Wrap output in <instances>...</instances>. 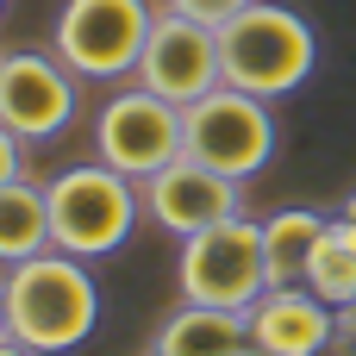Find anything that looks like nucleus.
Here are the masks:
<instances>
[{
    "label": "nucleus",
    "mask_w": 356,
    "mask_h": 356,
    "mask_svg": "<svg viewBox=\"0 0 356 356\" xmlns=\"http://www.w3.org/2000/svg\"><path fill=\"white\" fill-rule=\"evenodd\" d=\"M6 338H19L31 356L81 350L100 325V288L81 257L38 250L6 269Z\"/></svg>",
    "instance_id": "obj_1"
},
{
    "label": "nucleus",
    "mask_w": 356,
    "mask_h": 356,
    "mask_svg": "<svg viewBox=\"0 0 356 356\" xmlns=\"http://www.w3.org/2000/svg\"><path fill=\"white\" fill-rule=\"evenodd\" d=\"M44 194H50V250H69L81 263L113 257L138 232V213H144V188L131 175L106 169L100 156L69 163L63 175L44 181Z\"/></svg>",
    "instance_id": "obj_2"
},
{
    "label": "nucleus",
    "mask_w": 356,
    "mask_h": 356,
    "mask_svg": "<svg viewBox=\"0 0 356 356\" xmlns=\"http://www.w3.org/2000/svg\"><path fill=\"white\" fill-rule=\"evenodd\" d=\"M219 50H225V81L257 100L294 94L319 63L313 25L282 0H250L232 25H219Z\"/></svg>",
    "instance_id": "obj_3"
},
{
    "label": "nucleus",
    "mask_w": 356,
    "mask_h": 356,
    "mask_svg": "<svg viewBox=\"0 0 356 356\" xmlns=\"http://www.w3.org/2000/svg\"><path fill=\"white\" fill-rule=\"evenodd\" d=\"M181 300L194 307H225V313H250L269 294V257H263V219H225L207 225L194 238H181V263H175Z\"/></svg>",
    "instance_id": "obj_4"
},
{
    "label": "nucleus",
    "mask_w": 356,
    "mask_h": 356,
    "mask_svg": "<svg viewBox=\"0 0 356 356\" xmlns=\"http://www.w3.org/2000/svg\"><path fill=\"white\" fill-rule=\"evenodd\" d=\"M156 6L150 0H69L56 13L50 50L81 75V81H131L150 44Z\"/></svg>",
    "instance_id": "obj_5"
},
{
    "label": "nucleus",
    "mask_w": 356,
    "mask_h": 356,
    "mask_svg": "<svg viewBox=\"0 0 356 356\" xmlns=\"http://www.w3.org/2000/svg\"><path fill=\"white\" fill-rule=\"evenodd\" d=\"M94 156L144 188L156 169H169L175 156H188L181 106L163 100V94H150L144 81L119 88V94L100 100V113H94Z\"/></svg>",
    "instance_id": "obj_6"
},
{
    "label": "nucleus",
    "mask_w": 356,
    "mask_h": 356,
    "mask_svg": "<svg viewBox=\"0 0 356 356\" xmlns=\"http://www.w3.org/2000/svg\"><path fill=\"white\" fill-rule=\"evenodd\" d=\"M181 125H188V156L232 175V181H250L269 169L275 156V113L269 100L219 81L213 94H200L194 106H181Z\"/></svg>",
    "instance_id": "obj_7"
},
{
    "label": "nucleus",
    "mask_w": 356,
    "mask_h": 356,
    "mask_svg": "<svg viewBox=\"0 0 356 356\" xmlns=\"http://www.w3.org/2000/svg\"><path fill=\"white\" fill-rule=\"evenodd\" d=\"M75 69L56 50H13L0 56V125L19 144H50L75 125Z\"/></svg>",
    "instance_id": "obj_8"
},
{
    "label": "nucleus",
    "mask_w": 356,
    "mask_h": 356,
    "mask_svg": "<svg viewBox=\"0 0 356 356\" xmlns=\"http://www.w3.org/2000/svg\"><path fill=\"white\" fill-rule=\"evenodd\" d=\"M131 81H144L150 94H163V100H175V106H194L200 94H213L219 81H225V50H219V25H200V19H188V13H156V25H150V44H144V63H138V75Z\"/></svg>",
    "instance_id": "obj_9"
},
{
    "label": "nucleus",
    "mask_w": 356,
    "mask_h": 356,
    "mask_svg": "<svg viewBox=\"0 0 356 356\" xmlns=\"http://www.w3.org/2000/svg\"><path fill=\"white\" fill-rule=\"evenodd\" d=\"M144 213L169 232V238H194L207 225H225L244 213V181L194 163V156H175L169 169H156L144 181Z\"/></svg>",
    "instance_id": "obj_10"
},
{
    "label": "nucleus",
    "mask_w": 356,
    "mask_h": 356,
    "mask_svg": "<svg viewBox=\"0 0 356 356\" xmlns=\"http://www.w3.org/2000/svg\"><path fill=\"white\" fill-rule=\"evenodd\" d=\"M332 332H338V307H325L307 282L269 288L250 307V350L257 356H313L332 344Z\"/></svg>",
    "instance_id": "obj_11"
},
{
    "label": "nucleus",
    "mask_w": 356,
    "mask_h": 356,
    "mask_svg": "<svg viewBox=\"0 0 356 356\" xmlns=\"http://www.w3.org/2000/svg\"><path fill=\"white\" fill-rule=\"evenodd\" d=\"M244 350H250V313L194 307V300H181L150 338V356H244Z\"/></svg>",
    "instance_id": "obj_12"
},
{
    "label": "nucleus",
    "mask_w": 356,
    "mask_h": 356,
    "mask_svg": "<svg viewBox=\"0 0 356 356\" xmlns=\"http://www.w3.org/2000/svg\"><path fill=\"white\" fill-rule=\"evenodd\" d=\"M325 213H307V207H282L263 219V257H269V288H294L307 282V263L325 238Z\"/></svg>",
    "instance_id": "obj_13"
},
{
    "label": "nucleus",
    "mask_w": 356,
    "mask_h": 356,
    "mask_svg": "<svg viewBox=\"0 0 356 356\" xmlns=\"http://www.w3.org/2000/svg\"><path fill=\"white\" fill-rule=\"evenodd\" d=\"M38 250H50V194L31 175H19L0 188V269L25 263Z\"/></svg>",
    "instance_id": "obj_14"
},
{
    "label": "nucleus",
    "mask_w": 356,
    "mask_h": 356,
    "mask_svg": "<svg viewBox=\"0 0 356 356\" xmlns=\"http://www.w3.org/2000/svg\"><path fill=\"white\" fill-rule=\"evenodd\" d=\"M307 288H313L325 307H350L356 300V225L344 213L325 225V238H319V250H313V263H307Z\"/></svg>",
    "instance_id": "obj_15"
},
{
    "label": "nucleus",
    "mask_w": 356,
    "mask_h": 356,
    "mask_svg": "<svg viewBox=\"0 0 356 356\" xmlns=\"http://www.w3.org/2000/svg\"><path fill=\"white\" fill-rule=\"evenodd\" d=\"M169 13H188V19H200V25H232L250 0H163Z\"/></svg>",
    "instance_id": "obj_16"
},
{
    "label": "nucleus",
    "mask_w": 356,
    "mask_h": 356,
    "mask_svg": "<svg viewBox=\"0 0 356 356\" xmlns=\"http://www.w3.org/2000/svg\"><path fill=\"white\" fill-rule=\"evenodd\" d=\"M19 175H25V144L0 125V188H6V181H19Z\"/></svg>",
    "instance_id": "obj_17"
},
{
    "label": "nucleus",
    "mask_w": 356,
    "mask_h": 356,
    "mask_svg": "<svg viewBox=\"0 0 356 356\" xmlns=\"http://www.w3.org/2000/svg\"><path fill=\"white\" fill-rule=\"evenodd\" d=\"M332 338H338L344 350H356V300H350V307H338V332H332Z\"/></svg>",
    "instance_id": "obj_18"
},
{
    "label": "nucleus",
    "mask_w": 356,
    "mask_h": 356,
    "mask_svg": "<svg viewBox=\"0 0 356 356\" xmlns=\"http://www.w3.org/2000/svg\"><path fill=\"white\" fill-rule=\"evenodd\" d=\"M0 356H31V350H25L19 338H0Z\"/></svg>",
    "instance_id": "obj_19"
},
{
    "label": "nucleus",
    "mask_w": 356,
    "mask_h": 356,
    "mask_svg": "<svg viewBox=\"0 0 356 356\" xmlns=\"http://www.w3.org/2000/svg\"><path fill=\"white\" fill-rule=\"evenodd\" d=\"M313 356H356V350H344V344H338V338H332V344H325V350H313Z\"/></svg>",
    "instance_id": "obj_20"
},
{
    "label": "nucleus",
    "mask_w": 356,
    "mask_h": 356,
    "mask_svg": "<svg viewBox=\"0 0 356 356\" xmlns=\"http://www.w3.org/2000/svg\"><path fill=\"white\" fill-rule=\"evenodd\" d=\"M0 338H6V288H0Z\"/></svg>",
    "instance_id": "obj_21"
},
{
    "label": "nucleus",
    "mask_w": 356,
    "mask_h": 356,
    "mask_svg": "<svg viewBox=\"0 0 356 356\" xmlns=\"http://www.w3.org/2000/svg\"><path fill=\"white\" fill-rule=\"evenodd\" d=\"M344 219H350V225H356V194H350V200H344Z\"/></svg>",
    "instance_id": "obj_22"
},
{
    "label": "nucleus",
    "mask_w": 356,
    "mask_h": 356,
    "mask_svg": "<svg viewBox=\"0 0 356 356\" xmlns=\"http://www.w3.org/2000/svg\"><path fill=\"white\" fill-rule=\"evenodd\" d=\"M0 13H6V0H0Z\"/></svg>",
    "instance_id": "obj_23"
},
{
    "label": "nucleus",
    "mask_w": 356,
    "mask_h": 356,
    "mask_svg": "<svg viewBox=\"0 0 356 356\" xmlns=\"http://www.w3.org/2000/svg\"><path fill=\"white\" fill-rule=\"evenodd\" d=\"M244 356H257V350H244Z\"/></svg>",
    "instance_id": "obj_24"
}]
</instances>
